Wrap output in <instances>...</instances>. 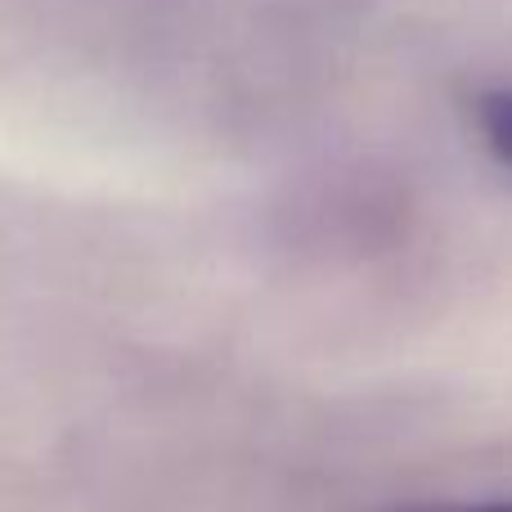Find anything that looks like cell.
<instances>
[{
    "label": "cell",
    "instance_id": "2",
    "mask_svg": "<svg viewBox=\"0 0 512 512\" xmlns=\"http://www.w3.org/2000/svg\"><path fill=\"white\" fill-rule=\"evenodd\" d=\"M396 512H512V504H418V508H396Z\"/></svg>",
    "mask_w": 512,
    "mask_h": 512
},
{
    "label": "cell",
    "instance_id": "1",
    "mask_svg": "<svg viewBox=\"0 0 512 512\" xmlns=\"http://www.w3.org/2000/svg\"><path fill=\"white\" fill-rule=\"evenodd\" d=\"M477 126L486 135L490 153L512 167V90H490L477 104Z\"/></svg>",
    "mask_w": 512,
    "mask_h": 512
}]
</instances>
